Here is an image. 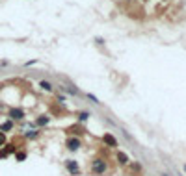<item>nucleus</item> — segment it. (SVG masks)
<instances>
[{"label":"nucleus","instance_id":"nucleus-1","mask_svg":"<svg viewBox=\"0 0 186 176\" xmlns=\"http://www.w3.org/2000/svg\"><path fill=\"white\" fill-rule=\"evenodd\" d=\"M91 171H93L95 174H104V173H106V161H104V160H93Z\"/></svg>","mask_w":186,"mask_h":176},{"label":"nucleus","instance_id":"nucleus-2","mask_svg":"<svg viewBox=\"0 0 186 176\" xmlns=\"http://www.w3.org/2000/svg\"><path fill=\"white\" fill-rule=\"evenodd\" d=\"M9 119L11 121H22L24 119V111L20 108H11L9 109Z\"/></svg>","mask_w":186,"mask_h":176},{"label":"nucleus","instance_id":"nucleus-3","mask_svg":"<svg viewBox=\"0 0 186 176\" xmlns=\"http://www.w3.org/2000/svg\"><path fill=\"white\" fill-rule=\"evenodd\" d=\"M67 148H69V150H78V148H80V139L69 137V139H67Z\"/></svg>","mask_w":186,"mask_h":176},{"label":"nucleus","instance_id":"nucleus-4","mask_svg":"<svg viewBox=\"0 0 186 176\" xmlns=\"http://www.w3.org/2000/svg\"><path fill=\"white\" fill-rule=\"evenodd\" d=\"M67 169H69V173H71V174H78V173H80L78 163H76V161H73V160H67Z\"/></svg>","mask_w":186,"mask_h":176},{"label":"nucleus","instance_id":"nucleus-5","mask_svg":"<svg viewBox=\"0 0 186 176\" xmlns=\"http://www.w3.org/2000/svg\"><path fill=\"white\" fill-rule=\"evenodd\" d=\"M102 141H104V143H106L108 147H117V141H116V137H114L112 134H104Z\"/></svg>","mask_w":186,"mask_h":176},{"label":"nucleus","instance_id":"nucleus-6","mask_svg":"<svg viewBox=\"0 0 186 176\" xmlns=\"http://www.w3.org/2000/svg\"><path fill=\"white\" fill-rule=\"evenodd\" d=\"M13 128V121H6L4 124H0V132H9Z\"/></svg>","mask_w":186,"mask_h":176},{"label":"nucleus","instance_id":"nucleus-7","mask_svg":"<svg viewBox=\"0 0 186 176\" xmlns=\"http://www.w3.org/2000/svg\"><path fill=\"white\" fill-rule=\"evenodd\" d=\"M117 161H119L121 165H127V163H129V158H127V154H125V152H117Z\"/></svg>","mask_w":186,"mask_h":176},{"label":"nucleus","instance_id":"nucleus-8","mask_svg":"<svg viewBox=\"0 0 186 176\" xmlns=\"http://www.w3.org/2000/svg\"><path fill=\"white\" fill-rule=\"evenodd\" d=\"M39 87H41L43 91H52V85H50V82H47V80H43V82L39 84Z\"/></svg>","mask_w":186,"mask_h":176},{"label":"nucleus","instance_id":"nucleus-9","mask_svg":"<svg viewBox=\"0 0 186 176\" xmlns=\"http://www.w3.org/2000/svg\"><path fill=\"white\" fill-rule=\"evenodd\" d=\"M47 122H48V117H47V115H43V117L37 119V124H39V126H43V124H47Z\"/></svg>","mask_w":186,"mask_h":176},{"label":"nucleus","instance_id":"nucleus-10","mask_svg":"<svg viewBox=\"0 0 186 176\" xmlns=\"http://www.w3.org/2000/svg\"><path fill=\"white\" fill-rule=\"evenodd\" d=\"M15 158H17V161H22V160L26 158V152H17V154H15Z\"/></svg>","mask_w":186,"mask_h":176},{"label":"nucleus","instance_id":"nucleus-11","mask_svg":"<svg viewBox=\"0 0 186 176\" xmlns=\"http://www.w3.org/2000/svg\"><path fill=\"white\" fill-rule=\"evenodd\" d=\"M26 137L34 139V137H37V132H35V130H30V132H26Z\"/></svg>","mask_w":186,"mask_h":176},{"label":"nucleus","instance_id":"nucleus-12","mask_svg":"<svg viewBox=\"0 0 186 176\" xmlns=\"http://www.w3.org/2000/svg\"><path fill=\"white\" fill-rule=\"evenodd\" d=\"M6 145V135H4V132H0V148Z\"/></svg>","mask_w":186,"mask_h":176},{"label":"nucleus","instance_id":"nucleus-13","mask_svg":"<svg viewBox=\"0 0 186 176\" xmlns=\"http://www.w3.org/2000/svg\"><path fill=\"white\" fill-rule=\"evenodd\" d=\"M9 154L6 152V148H0V160H4V158H7Z\"/></svg>","mask_w":186,"mask_h":176},{"label":"nucleus","instance_id":"nucleus-14","mask_svg":"<svg viewBox=\"0 0 186 176\" xmlns=\"http://www.w3.org/2000/svg\"><path fill=\"white\" fill-rule=\"evenodd\" d=\"M88 117H89V115H88V113H80V121H86V119H88Z\"/></svg>","mask_w":186,"mask_h":176},{"label":"nucleus","instance_id":"nucleus-15","mask_svg":"<svg viewBox=\"0 0 186 176\" xmlns=\"http://www.w3.org/2000/svg\"><path fill=\"white\" fill-rule=\"evenodd\" d=\"M162 176H170V174H162Z\"/></svg>","mask_w":186,"mask_h":176},{"label":"nucleus","instance_id":"nucleus-16","mask_svg":"<svg viewBox=\"0 0 186 176\" xmlns=\"http://www.w3.org/2000/svg\"><path fill=\"white\" fill-rule=\"evenodd\" d=\"M0 109H2V104H0Z\"/></svg>","mask_w":186,"mask_h":176},{"label":"nucleus","instance_id":"nucleus-17","mask_svg":"<svg viewBox=\"0 0 186 176\" xmlns=\"http://www.w3.org/2000/svg\"><path fill=\"white\" fill-rule=\"evenodd\" d=\"M184 171H186V165H184Z\"/></svg>","mask_w":186,"mask_h":176}]
</instances>
